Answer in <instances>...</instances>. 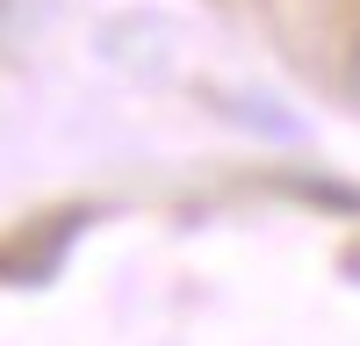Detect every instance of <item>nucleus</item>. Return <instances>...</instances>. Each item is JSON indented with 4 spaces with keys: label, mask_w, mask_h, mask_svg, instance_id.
<instances>
[{
    "label": "nucleus",
    "mask_w": 360,
    "mask_h": 346,
    "mask_svg": "<svg viewBox=\"0 0 360 346\" xmlns=\"http://www.w3.org/2000/svg\"><path fill=\"white\" fill-rule=\"evenodd\" d=\"M346 86H353V101H360V44H353V65H346Z\"/></svg>",
    "instance_id": "1"
}]
</instances>
